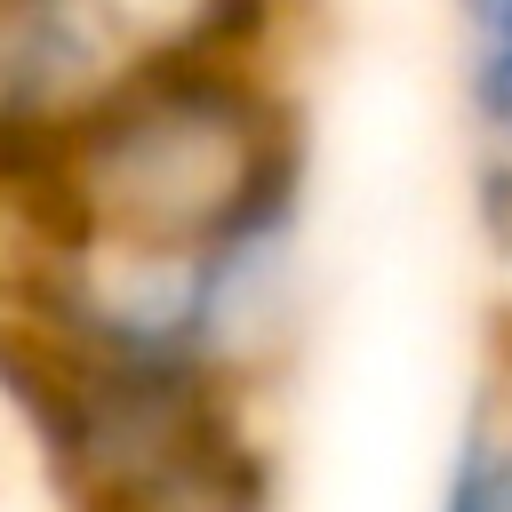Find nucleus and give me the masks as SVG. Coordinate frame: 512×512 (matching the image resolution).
<instances>
[{
  "label": "nucleus",
  "mask_w": 512,
  "mask_h": 512,
  "mask_svg": "<svg viewBox=\"0 0 512 512\" xmlns=\"http://www.w3.org/2000/svg\"><path fill=\"white\" fill-rule=\"evenodd\" d=\"M312 200V136L280 48L136 72L88 104L32 168L0 176V240L208 248Z\"/></svg>",
  "instance_id": "f257e3e1"
},
{
  "label": "nucleus",
  "mask_w": 512,
  "mask_h": 512,
  "mask_svg": "<svg viewBox=\"0 0 512 512\" xmlns=\"http://www.w3.org/2000/svg\"><path fill=\"white\" fill-rule=\"evenodd\" d=\"M288 0H0V176L32 168L88 104L192 56H264Z\"/></svg>",
  "instance_id": "f03ea898"
},
{
  "label": "nucleus",
  "mask_w": 512,
  "mask_h": 512,
  "mask_svg": "<svg viewBox=\"0 0 512 512\" xmlns=\"http://www.w3.org/2000/svg\"><path fill=\"white\" fill-rule=\"evenodd\" d=\"M456 24V96L480 144V184L512 200V0H448Z\"/></svg>",
  "instance_id": "7ed1b4c3"
},
{
  "label": "nucleus",
  "mask_w": 512,
  "mask_h": 512,
  "mask_svg": "<svg viewBox=\"0 0 512 512\" xmlns=\"http://www.w3.org/2000/svg\"><path fill=\"white\" fill-rule=\"evenodd\" d=\"M432 512H512V432H504L488 384H472L464 408H456V432H448V456H440Z\"/></svg>",
  "instance_id": "20e7f679"
},
{
  "label": "nucleus",
  "mask_w": 512,
  "mask_h": 512,
  "mask_svg": "<svg viewBox=\"0 0 512 512\" xmlns=\"http://www.w3.org/2000/svg\"><path fill=\"white\" fill-rule=\"evenodd\" d=\"M480 384L496 392V416H504V432H512V320H504V336H496V352H488Z\"/></svg>",
  "instance_id": "39448f33"
}]
</instances>
